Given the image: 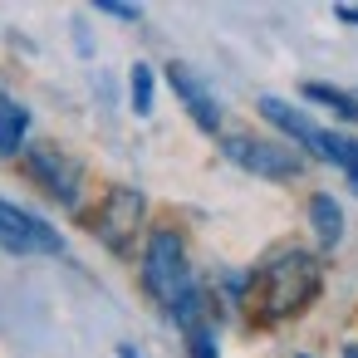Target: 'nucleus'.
I'll return each instance as SVG.
<instances>
[{
  "label": "nucleus",
  "instance_id": "1",
  "mask_svg": "<svg viewBox=\"0 0 358 358\" xmlns=\"http://www.w3.org/2000/svg\"><path fill=\"white\" fill-rule=\"evenodd\" d=\"M319 294H324V260L304 245H280L250 270L245 314L260 329H275V324L299 319Z\"/></svg>",
  "mask_w": 358,
  "mask_h": 358
},
{
  "label": "nucleus",
  "instance_id": "2",
  "mask_svg": "<svg viewBox=\"0 0 358 358\" xmlns=\"http://www.w3.org/2000/svg\"><path fill=\"white\" fill-rule=\"evenodd\" d=\"M138 280L143 289L152 294V304H162V314L187 294L196 289V270H192V250H187V236L177 226H148L143 236V255H138Z\"/></svg>",
  "mask_w": 358,
  "mask_h": 358
},
{
  "label": "nucleus",
  "instance_id": "3",
  "mask_svg": "<svg viewBox=\"0 0 358 358\" xmlns=\"http://www.w3.org/2000/svg\"><path fill=\"white\" fill-rule=\"evenodd\" d=\"M84 221H89V236H99L113 255H133L138 241L148 236V196L128 182H113L103 187L99 206L84 211Z\"/></svg>",
  "mask_w": 358,
  "mask_h": 358
},
{
  "label": "nucleus",
  "instance_id": "4",
  "mask_svg": "<svg viewBox=\"0 0 358 358\" xmlns=\"http://www.w3.org/2000/svg\"><path fill=\"white\" fill-rule=\"evenodd\" d=\"M20 172L50 196L59 201L64 211H84V187H89V172L74 152H64L59 143H25L20 152Z\"/></svg>",
  "mask_w": 358,
  "mask_h": 358
},
{
  "label": "nucleus",
  "instance_id": "5",
  "mask_svg": "<svg viewBox=\"0 0 358 358\" xmlns=\"http://www.w3.org/2000/svg\"><path fill=\"white\" fill-rule=\"evenodd\" d=\"M221 157L236 162V167L250 172V177H265V182H294V177H304V167H309V157H299L289 143H280V138H255V133H226V138H221Z\"/></svg>",
  "mask_w": 358,
  "mask_h": 358
},
{
  "label": "nucleus",
  "instance_id": "6",
  "mask_svg": "<svg viewBox=\"0 0 358 358\" xmlns=\"http://www.w3.org/2000/svg\"><path fill=\"white\" fill-rule=\"evenodd\" d=\"M0 245L10 255H64V236L45 216L15 206L6 196H0Z\"/></svg>",
  "mask_w": 358,
  "mask_h": 358
},
{
  "label": "nucleus",
  "instance_id": "7",
  "mask_svg": "<svg viewBox=\"0 0 358 358\" xmlns=\"http://www.w3.org/2000/svg\"><path fill=\"white\" fill-rule=\"evenodd\" d=\"M162 79H167V89L177 94V103L187 108V118L201 128V133H221V99L211 94V84L192 69V64H182V59H172L167 69H162Z\"/></svg>",
  "mask_w": 358,
  "mask_h": 358
},
{
  "label": "nucleus",
  "instance_id": "8",
  "mask_svg": "<svg viewBox=\"0 0 358 358\" xmlns=\"http://www.w3.org/2000/svg\"><path fill=\"white\" fill-rule=\"evenodd\" d=\"M255 108H260V118L280 133V143H289L299 157H319V162H324V133H329V128H319L304 108H294V103H285V99H275V94H265Z\"/></svg>",
  "mask_w": 358,
  "mask_h": 358
},
{
  "label": "nucleus",
  "instance_id": "9",
  "mask_svg": "<svg viewBox=\"0 0 358 358\" xmlns=\"http://www.w3.org/2000/svg\"><path fill=\"white\" fill-rule=\"evenodd\" d=\"M309 231L319 241V250H334L343 241V206L329 196V192H314L309 196Z\"/></svg>",
  "mask_w": 358,
  "mask_h": 358
},
{
  "label": "nucleus",
  "instance_id": "10",
  "mask_svg": "<svg viewBox=\"0 0 358 358\" xmlns=\"http://www.w3.org/2000/svg\"><path fill=\"white\" fill-rule=\"evenodd\" d=\"M25 138H30V108L0 89V157L25 152Z\"/></svg>",
  "mask_w": 358,
  "mask_h": 358
},
{
  "label": "nucleus",
  "instance_id": "11",
  "mask_svg": "<svg viewBox=\"0 0 358 358\" xmlns=\"http://www.w3.org/2000/svg\"><path fill=\"white\" fill-rule=\"evenodd\" d=\"M324 162L329 167H338L343 177H348V187L358 192V138H348V133H324Z\"/></svg>",
  "mask_w": 358,
  "mask_h": 358
},
{
  "label": "nucleus",
  "instance_id": "12",
  "mask_svg": "<svg viewBox=\"0 0 358 358\" xmlns=\"http://www.w3.org/2000/svg\"><path fill=\"white\" fill-rule=\"evenodd\" d=\"M304 99L319 103V108H329V113L343 118V123H358V94H348V89H334V84H304Z\"/></svg>",
  "mask_w": 358,
  "mask_h": 358
},
{
  "label": "nucleus",
  "instance_id": "13",
  "mask_svg": "<svg viewBox=\"0 0 358 358\" xmlns=\"http://www.w3.org/2000/svg\"><path fill=\"white\" fill-rule=\"evenodd\" d=\"M128 94H133V113L148 118V113H152V99H157V74H152V64H133Z\"/></svg>",
  "mask_w": 358,
  "mask_h": 358
},
{
  "label": "nucleus",
  "instance_id": "14",
  "mask_svg": "<svg viewBox=\"0 0 358 358\" xmlns=\"http://www.w3.org/2000/svg\"><path fill=\"white\" fill-rule=\"evenodd\" d=\"M187 338V358H221V348H216V324H201V329H192V334H182Z\"/></svg>",
  "mask_w": 358,
  "mask_h": 358
},
{
  "label": "nucleus",
  "instance_id": "15",
  "mask_svg": "<svg viewBox=\"0 0 358 358\" xmlns=\"http://www.w3.org/2000/svg\"><path fill=\"white\" fill-rule=\"evenodd\" d=\"M99 10H103V15H113V20H128V25H138V20H143V6H123V0H99Z\"/></svg>",
  "mask_w": 358,
  "mask_h": 358
},
{
  "label": "nucleus",
  "instance_id": "16",
  "mask_svg": "<svg viewBox=\"0 0 358 358\" xmlns=\"http://www.w3.org/2000/svg\"><path fill=\"white\" fill-rule=\"evenodd\" d=\"M334 15H338V20H343V25H358V6H338V10H334Z\"/></svg>",
  "mask_w": 358,
  "mask_h": 358
},
{
  "label": "nucleus",
  "instance_id": "17",
  "mask_svg": "<svg viewBox=\"0 0 358 358\" xmlns=\"http://www.w3.org/2000/svg\"><path fill=\"white\" fill-rule=\"evenodd\" d=\"M343 358H358V338H353V343H343Z\"/></svg>",
  "mask_w": 358,
  "mask_h": 358
},
{
  "label": "nucleus",
  "instance_id": "18",
  "mask_svg": "<svg viewBox=\"0 0 358 358\" xmlns=\"http://www.w3.org/2000/svg\"><path fill=\"white\" fill-rule=\"evenodd\" d=\"M118 358H138V353H133V348H128V343H123V348H118Z\"/></svg>",
  "mask_w": 358,
  "mask_h": 358
},
{
  "label": "nucleus",
  "instance_id": "19",
  "mask_svg": "<svg viewBox=\"0 0 358 358\" xmlns=\"http://www.w3.org/2000/svg\"><path fill=\"white\" fill-rule=\"evenodd\" d=\"M299 358H309V353H299Z\"/></svg>",
  "mask_w": 358,
  "mask_h": 358
}]
</instances>
